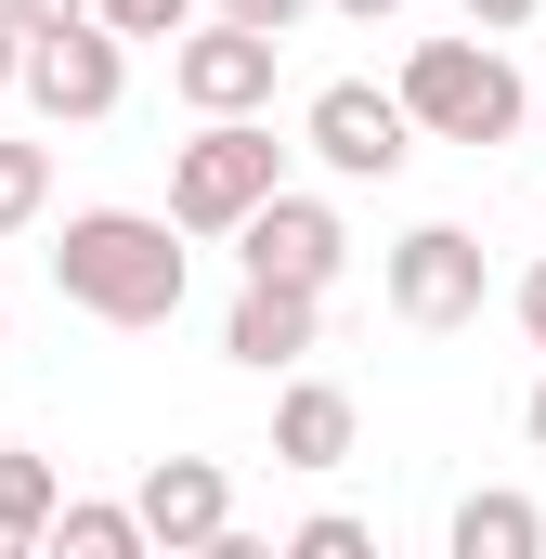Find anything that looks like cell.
Segmentation results:
<instances>
[{
  "label": "cell",
  "mask_w": 546,
  "mask_h": 559,
  "mask_svg": "<svg viewBox=\"0 0 546 559\" xmlns=\"http://www.w3.org/2000/svg\"><path fill=\"white\" fill-rule=\"evenodd\" d=\"M52 286H66L92 325H169L182 286H195V248H182V222H156V209H66Z\"/></svg>",
  "instance_id": "obj_1"
},
{
  "label": "cell",
  "mask_w": 546,
  "mask_h": 559,
  "mask_svg": "<svg viewBox=\"0 0 546 559\" xmlns=\"http://www.w3.org/2000/svg\"><path fill=\"white\" fill-rule=\"evenodd\" d=\"M404 118H416V143H508L521 118H534V92H521V66H508V39H416L404 52Z\"/></svg>",
  "instance_id": "obj_2"
},
{
  "label": "cell",
  "mask_w": 546,
  "mask_h": 559,
  "mask_svg": "<svg viewBox=\"0 0 546 559\" xmlns=\"http://www.w3.org/2000/svg\"><path fill=\"white\" fill-rule=\"evenodd\" d=\"M273 182H286V143L261 118H195V143H169V222L182 235H235Z\"/></svg>",
  "instance_id": "obj_3"
},
{
  "label": "cell",
  "mask_w": 546,
  "mask_h": 559,
  "mask_svg": "<svg viewBox=\"0 0 546 559\" xmlns=\"http://www.w3.org/2000/svg\"><path fill=\"white\" fill-rule=\"evenodd\" d=\"M13 92H26L52 131H92V118H118V105H131V39H118L105 13L26 26V66H13Z\"/></svg>",
  "instance_id": "obj_4"
},
{
  "label": "cell",
  "mask_w": 546,
  "mask_h": 559,
  "mask_svg": "<svg viewBox=\"0 0 546 559\" xmlns=\"http://www.w3.org/2000/svg\"><path fill=\"white\" fill-rule=\"evenodd\" d=\"M378 286H391V312H404L416 338H455V325H482L495 261H482V235H468V222H416L404 248L378 261Z\"/></svg>",
  "instance_id": "obj_5"
},
{
  "label": "cell",
  "mask_w": 546,
  "mask_h": 559,
  "mask_svg": "<svg viewBox=\"0 0 546 559\" xmlns=\"http://www.w3.org/2000/svg\"><path fill=\"white\" fill-rule=\"evenodd\" d=\"M273 66H286V39H273V26H235V13H209V26L169 39V92H182L195 118H261Z\"/></svg>",
  "instance_id": "obj_6"
},
{
  "label": "cell",
  "mask_w": 546,
  "mask_h": 559,
  "mask_svg": "<svg viewBox=\"0 0 546 559\" xmlns=\"http://www.w3.org/2000/svg\"><path fill=\"white\" fill-rule=\"evenodd\" d=\"M299 143H312L339 182H391L416 156V118H404V92H378V79H325V92L299 105Z\"/></svg>",
  "instance_id": "obj_7"
},
{
  "label": "cell",
  "mask_w": 546,
  "mask_h": 559,
  "mask_svg": "<svg viewBox=\"0 0 546 559\" xmlns=\"http://www.w3.org/2000/svg\"><path fill=\"white\" fill-rule=\"evenodd\" d=\"M235 261H248L261 286H312V299H325L339 261H352V235H339V209H325V195H286V182H273L261 209L235 222Z\"/></svg>",
  "instance_id": "obj_8"
},
{
  "label": "cell",
  "mask_w": 546,
  "mask_h": 559,
  "mask_svg": "<svg viewBox=\"0 0 546 559\" xmlns=\"http://www.w3.org/2000/svg\"><path fill=\"white\" fill-rule=\"evenodd\" d=\"M131 521H143V547L209 559L222 534H235V481H222V455H156L143 495H131Z\"/></svg>",
  "instance_id": "obj_9"
},
{
  "label": "cell",
  "mask_w": 546,
  "mask_h": 559,
  "mask_svg": "<svg viewBox=\"0 0 546 559\" xmlns=\"http://www.w3.org/2000/svg\"><path fill=\"white\" fill-rule=\"evenodd\" d=\"M312 325H325V299H312V286H235V312H222V352H235V365H248V378H286V365H299V352H312Z\"/></svg>",
  "instance_id": "obj_10"
},
{
  "label": "cell",
  "mask_w": 546,
  "mask_h": 559,
  "mask_svg": "<svg viewBox=\"0 0 546 559\" xmlns=\"http://www.w3.org/2000/svg\"><path fill=\"white\" fill-rule=\"evenodd\" d=\"M352 442H365V417H352L339 378H286V404H273V468H352Z\"/></svg>",
  "instance_id": "obj_11"
},
{
  "label": "cell",
  "mask_w": 546,
  "mask_h": 559,
  "mask_svg": "<svg viewBox=\"0 0 546 559\" xmlns=\"http://www.w3.org/2000/svg\"><path fill=\"white\" fill-rule=\"evenodd\" d=\"M546 508L534 495H455V559H534Z\"/></svg>",
  "instance_id": "obj_12"
},
{
  "label": "cell",
  "mask_w": 546,
  "mask_h": 559,
  "mask_svg": "<svg viewBox=\"0 0 546 559\" xmlns=\"http://www.w3.org/2000/svg\"><path fill=\"white\" fill-rule=\"evenodd\" d=\"M39 547H66V559H143V521L131 508H105V495H52V521H39Z\"/></svg>",
  "instance_id": "obj_13"
},
{
  "label": "cell",
  "mask_w": 546,
  "mask_h": 559,
  "mask_svg": "<svg viewBox=\"0 0 546 559\" xmlns=\"http://www.w3.org/2000/svg\"><path fill=\"white\" fill-rule=\"evenodd\" d=\"M52 495H66V481H52V455H13V442H0V559H13V547H39Z\"/></svg>",
  "instance_id": "obj_14"
},
{
  "label": "cell",
  "mask_w": 546,
  "mask_h": 559,
  "mask_svg": "<svg viewBox=\"0 0 546 559\" xmlns=\"http://www.w3.org/2000/svg\"><path fill=\"white\" fill-rule=\"evenodd\" d=\"M52 209V143H0V235H26Z\"/></svg>",
  "instance_id": "obj_15"
},
{
  "label": "cell",
  "mask_w": 546,
  "mask_h": 559,
  "mask_svg": "<svg viewBox=\"0 0 546 559\" xmlns=\"http://www.w3.org/2000/svg\"><path fill=\"white\" fill-rule=\"evenodd\" d=\"M286 559H378V534H365L352 508H325V521H299V534H286Z\"/></svg>",
  "instance_id": "obj_16"
},
{
  "label": "cell",
  "mask_w": 546,
  "mask_h": 559,
  "mask_svg": "<svg viewBox=\"0 0 546 559\" xmlns=\"http://www.w3.org/2000/svg\"><path fill=\"white\" fill-rule=\"evenodd\" d=\"M92 13H105L118 39H182V26H195V0H92Z\"/></svg>",
  "instance_id": "obj_17"
},
{
  "label": "cell",
  "mask_w": 546,
  "mask_h": 559,
  "mask_svg": "<svg viewBox=\"0 0 546 559\" xmlns=\"http://www.w3.org/2000/svg\"><path fill=\"white\" fill-rule=\"evenodd\" d=\"M534 13H546V0H468V26H482V39H521Z\"/></svg>",
  "instance_id": "obj_18"
},
{
  "label": "cell",
  "mask_w": 546,
  "mask_h": 559,
  "mask_svg": "<svg viewBox=\"0 0 546 559\" xmlns=\"http://www.w3.org/2000/svg\"><path fill=\"white\" fill-rule=\"evenodd\" d=\"M209 13H235V26H273V39H286V26H299L312 0H209Z\"/></svg>",
  "instance_id": "obj_19"
},
{
  "label": "cell",
  "mask_w": 546,
  "mask_h": 559,
  "mask_svg": "<svg viewBox=\"0 0 546 559\" xmlns=\"http://www.w3.org/2000/svg\"><path fill=\"white\" fill-rule=\"evenodd\" d=\"M508 312H521V338H534V352H546V261H534V274H521V286H508Z\"/></svg>",
  "instance_id": "obj_20"
},
{
  "label": "cell",
  "mask_w": 546,
  "mask_h": 559,
  "mask_svg": "<svg viewBox=\"0 0 546 559\" xmlns=\"http://www.w3.org/2000/svg\"><path fill=\"white\" fill-rule=\"evenodd\" d=\"M13 26H66V13H92V0H0Z\"/></svg>",
  "instance_id": "obj_21"
},
{
  "label": "cell",
  "mask_w": 546,
  "mask_h": 559,
  "mask_svg": "<svg viewBox=\"0 0 546 559\" xmlns=\"http://www.w3.org/2000/svg\"><path fill=\"white\" fill-rule=\"evenodd\" d=\"M325 13H352V26H391V13H404V0H325Z\"/></svg>",
  "instance_id": "obj_22"
},
{
  "label": "cell",
  "mask_w": 546,
  "mask_h": 559,
  "mask_svg": "<svg viewBox=\"0 0 546 559\" xmlns=\"http://www.w3.org/2000/svg\"><path fill=\"white\" fill-rule=\"evenodd\" d=\"M13 66H26V26H13V13H0V92H13Z\"/></svg>",
  "instance_id": "obj_23"
},
{
  "label": "cell",
  "mask_w": 546,
  "mask_h": 559,
  "mask_svg": "<svg viewBox=\"0 0 546 559\" xmlns=\"http://www.w3.org/2000/svg\"><path fill=\"white\" fill-rule=\"evenodd\" d=\"M521 429H534V455H546V378H534V391H521Z\"/></svg>",
  "instance_id": "obj_24"
},
{
  "label": "cell",
  "mask_w": 546,
  "mask_h": 559,
  "mask_svg": "<svg viewBox=\"0 0 546 559\" xmlns=\"http://www.w3.org/2000/svg\"><path fill=\"white\" fill-rule=\"evenodd\" d=\"M0 352H13V299H0Z\"/></svg>",
  "instance_id": "obj_25"
},
{
  "label": "cell",
  "mask_w": 546,
  "mask_h": 559,
  "mask_svg": "<svg viewBox=\"0 0 546 559\" xmlns=\"http://www.w3.org/2000/svg\"><path fill=\"white\" fill-rule=\"evenodd\" d=\"M534 118H546V105H534Z\"/></svg>",
  "instance_id": "obj_26"
}]
</instances>
